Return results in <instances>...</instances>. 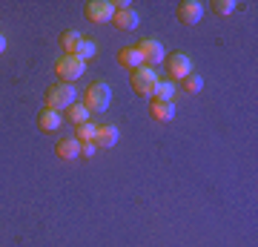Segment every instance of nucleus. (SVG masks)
Returning <instances> with one entry per match:
<instances>
[{
	"instance_id": "nucleus-11",
	"label": "nucleus",
	"mask_w": 258,
	"mask_h": 247,
	"mask_svg": "<svg viewBox=\"0 0 258 247\" xmlns=\"http://www.w3.org/2000/svg\"><path fill=\"white\" fill-rule=\"evenodd\" d=\"M118 127H112V124H103V127H98V135H95V146L98 150H109V146L118 144Z\"/></svg>"
},
{
	"instance_id": "nucleus-23",
	"label": "nucleus",
	"mask_w": 258,
	"mask_h": 247,
	"mask_svg": "<svg viewBox=\"0 0 258 247\" xmlns=\"http://www.w3.org/2000/svg\"><path fill=\"white\" fill-rule=\"evenodd\" d=\"M3 49H6V37L0 35V52H3Z\"/></svg>"
},
{
	"instance_id": "nucleus-10",
	"label": "nucleus",
	"mask_w": 258,
	"mask_h": 247,
	"mask_svg": "<svg viewBox=\"0 0 258 247\" xmlns=\"http://www.w3.org/2000/svg\"><path fill=\"white\" fill-rule=\"evenodd\" d=\"M55 153H57V158H60V161H72V158L81 156V141H78L75 135L60 138V141L55 144Z\"/></svg>"
},
{
	"instance_id": "nucleus-16",
	"label": "nucleus",
	"mask_w": 258,
	"mask_h": 247,
	"mask_svg": "<svg viewBox=\"0 0 258 247\" xmlns=\"http://www.w3.org/2000/svg\"><path fill=\"white\" fill-rule=\"evenodd\" d=\"M175 92H178V86H175L172 81H158V83H155V92H152V98H155V101H166V104H172Z\"/></svg>"
},
{
	"instance_id": "nucleus-3",
	"label": "nucleus",
	"mask_w": 258,
	"mask_h": 247,
	"mask_svg": "<svg viewBox=\"0 0 258 247\" xmlns=\"http://www.w3.org/2000/svg\"><path fill=\"white\" fill-rule=\"evenodd\" d=\"M158 81H161V78H158V72L152 66H138V69L132 72V89H135V95H141V98L152 95Z\"/></svg>"
},
{
	"instance_id": "nucleus-5",
	"label": "nucleus",
	"mask_w": 258,
	"mask_h": 247,
	"mask_svg": "<svg viewBox=\"0 0 258 247\" xmlns=\"http://www.w3.org/2000/svg\"><path fill=\"white\" fill-rule=\"evenodd\" d=\"M141 52V58H144V66H152L155 69L158 64H164V43L158 40V37H147V40H141L138 46H135Z\"/></svg>"
},
{
	"instance_id": "nucleus-2",
	"label": "nucleus",
	"mask_w": 258,
	"mask_h": 247,
	"mask_svg": "<svg viewBox=\"0 0 258 247\" xmlns=\"http://www.w3.org/2000/svg\"><path fill=\"white\" fill-rule=\"evenodd\" d=\"M72 104H78V89L72 83H57L46 92V110L60 112V110H69Z\"/></svg>"
},
{
	"instance_id": "nucleus-18",
	"label": "nucleus",
	"mask_w": 258,
	"mask_h": 247,
	"mask_svg": "<svg viewBox=\"0 0 258 247\" xmlns=\"http://www.w3.org/2000/svg\"><path fill=\"white\" fill-rule=\"evenodd\" d=\"M81 37H83L81 32H72V29L60 35V46L66 49V55H75V46H78V40H81Z\"/></svg>"
},
{
	"instance_id": "nucleus-15",
	"label": "nucleus",
	"mask_w": 258,
	"mask_h": 247,
	"mask_svg": "<svg viewBox=\"0 0 258 247\" xmlns=\"http://www.w3.org/2000/svg\"><path fill=\"white\" fill-rule=\"evenodd\" d=\"M95 55H98V46H95V40H92V37H81V40H78V46H75V58H81L83 64H86V61H92Z\"/></svg>"
},
{
	"instance_id": "nucleus-9",
	"label": "nucleus",
	"mask_w": 258,
	"mask_h": 247,
	"mask_svg": "<svg viewBox=\"0 0 258 247\" xmlns=\"http://www.w3.org/2000/svg\"><path fill=\"white\" fill-rule=\"evenodd\" d=\"M112 23H115V29H120V32H132V29H138L141 18H138V12L129 6V9H115Z\"/></svg>"
},
{
	"instance_id": "nucleus-6",
	"label": "nucleus",
	"mask_w": 258,
	"mask_h": 247,
	"mask_svg": "<svg viewBox=\"0 0 258 247\" xmlns=\"http://www.w3.org/2000/svg\"><path fill=\"white\" fill-rule=\"evenodd\" d=\"M115 18V6H112L109 0H89L86 3V20H92V23H109Z\"/></svg>"
},
{
	"instance_id": "nucleus-7",
	"label": "nucleus",
	"mask_w": 258,
	"mask_h": 247,
	"mask_svg": "<svg viewBox=\"0 0 258 247\" xmlns=\"http://www.w3.org/2000/svg\"><path fill=\"white\" fill-rule=\"evenodd\" d=\"M166 69H169V75L175 81H184L186 75H192V61L184 52H172V55L166 58Z\"/></svg>"
},
{
	"instance_id": "nucleus-21",
	"label": "nucleus",
	"mask_w": 258,
	"mask_h": 247,
	"mask_svg": "<svg viewBox=\"0 0 258 247\" xmlns=\"http://www.w3.org/2000/svg\"><path fill=\"white\" fill-rule=\"evenodd\" d=\"M204 81L198 78V75H186L184 78V92H189V95H195V92H201Z\"/></svg>"
},
{
	"instance_id": "nucleus-17",
	"label": "nucleus",
	"mask_w": 258,
	"mask_h": 247,
	"mask_svg": "<svg viewBox=\"0 0 258 247\" xmlns=\"http://www.w3.org/2000/svg\"><path fill=\"white\" fill-rule=\"evenodd\" d=\"M89 115H92V112L86 110L83 104H72V107H69V121H72V124H78V127H81V124H86V121H89Z\"/></svg>"
},
{
	"instance_id": "nucleus-8",
	"label": "nucleus",
	"mask_w": 258,
	"mask_h": 247,
	"mask_svg": "<svg viewBox=\"0 0 258 247\" xmlns=\"http://www.w3.org/2000/svg\"><path fill=\"white\" fill-rule=\"evenodd\" d=\"M201 18H204V6L198 0H184V3L178 6V20H181L184 26H195Z\"/></svg>"
},
{
	"instance_id": "nucleus-4",
	"label": "nucleus",
	"mask_w": 258,
	"mask_h": 247,
	"mask_svg": "<svg viewBox=\"0 0 258 247\" xmlns=\"http://www.w3.org/2000/svg\"><path fill=\"white\" fill-rule=\"evenodd\" d=\"M55 72H57V78H60L63 83H75L78 78H83L86 64H83L81 58H75V55H63L55 64Z\"/></svg>"
},
{
	"instance_id": "nucleus-13",
	"label": "nucleus",
	"mask_w": 258,
	"mask_h": 247,
	"mask_svg": "<svg viewBox=\"0 0 258 247\" xmlns=\"http://www.w3.org/2000/svg\"><path fill=\"white\" fill-rule=\"evenodd\" d=\"M149 115H152L155 121H161V124H169V121L175 118V104L155 101V98H152V104H149Z\"/></svg>"
},
{
	"instance_id": "nucleus-1",
	"label": "nucleus",
	"mask_w": 258,
	"mask_h": 247,
	"mask_svg": "<svg viewBox=\"0 0 258 247\" xmlns=\"http://www.w3.org/2000/svg\"><path fill=\"white\" fill-rule=\"evenodd\" d=\"M112 101V89L106 81H95L89 89L83 92V107L89 112H106Z\"/></svg>"
},
{
	"instance_id": "nucleus-14",
	"label": "nucleus",
	"mask_w": 258,
	"mask_h": 247,
	"mask_svg": "<svg viewBox=\"0 0 258 247\" xmlns=\"http://www.w3.org/2000/svg\"><path fill=\"white\" fill-rule=\"evenodd\" d=\"M60 124H63V115L55 110H40V115H37V127L43 129V132H55V129H60Z\"/></svg>"
},
{
	"instance_id": "nucleus-22",
	"label": "nucleus",
	"mask_w": 258,
	"mask_h": 247,
	"mask_svg": "<svg viewBox=\"0 0 258 247\" xmlns=\"http://www.w3.org/2000/svg\"><path fill=\"white\" fill-rule=\"evenodd\" d=\"M95 153H98V146H95V141H86V144H81V156H83V158H92Z\"/></svg>"
},
{
	"instance_id": "nucleus-19",
	"label": "nucleus",
	"mask_w": 258,
	"mask_h": 247,
	"mask_svg": "<svg viewBox=\"0 0 258 247\" xmlns=\"http://www.w3.org/2000/svg\"><path fill=\"white\" fill-rule=\"evenodd\" d=\"M95 135H98V127L86 121V124H81V127H78V135H75V138H78L81 144H86V141H95Z\"/></svg>"
},
{
	"instance_id": "nucleus-12",
	"label": "nucleus",
	"mask_w": 258,
	"mask_h": 247,
	"mask_svg": "<svg viewBox=\"0 0 258 247\" xmlns=\"http://www.w3.org/2000/svg\"><path fill=\"white\" fill-rule=\"evenodd\" d=\"M118 64L123 66V69H129V72H135L138 66H144V58H141V52L135 46H123L118 52Z\"/></svg>"
},
{
	"instance_id": "nucleus-20",
	"label": "nucleus",
	"mask_w": 258,
	"mask_h": 247,
	"mask_svg": "<svg viewBox=\"0 0 258 247\" xmlns=\"http://www.w3.org/2000/svg\"><path fill=\"white\" fill-rule=\"evenodd\" d=\"M212 12L227 18V15H232V12H235V3H232V0H212Z\"/></svg>"
}]
</instances>
